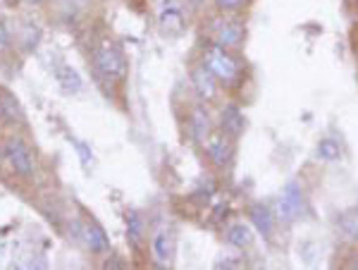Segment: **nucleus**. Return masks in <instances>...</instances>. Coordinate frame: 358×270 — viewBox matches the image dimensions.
<instances>
[{
	"label": "nucleus",
	"instance_id": "nucleus-1",
	"mask_svg": "<svg viewBox=\"0 0 358 270\" xmlns=\"http://www.w3.org/2000/svg\"><path fill=\"white\" fill-rule=\"evenodd\" d=\"M203 65L215 74V79H220L224 84H234L241 77V65L234 55L227 53V48L222 45H210L206 50V62Z\"/></svg>",
	"mask_w": 358,
	"mask_h": 270
},
{
	"label": "nucleus",
	"instance_id": "nucleus-2",
	"mask_svg": "<svg viewBox=\"0 0 358 270\" xmlns=\"http://www.w3.org/2000/svg\"><path fill=\"white\" fill-rule=\"evenodd\" d=\"M96 70L108 82H122L127 74V60L122 50L117 45H113L110 41H103L101 48L96 50Z\"/></svg>",
	"mask_w": 358,
	"mask_h": 270
},
{
	"label": "nucleus",
	"instance_id": "nucleus-3",
	"mask_svg": "<svg viewBox=\"0 0 358 270\" xmlns=\"http://www.w3.org/2000/svg\"><path fill=\"white\" fill-rule=\"evenodd\" d=\"M158 24L170 36H179L187 29V17H184L182 3L179 0H163L158 10Z\"/></svg>",
	"mask_w": 358,
	"mask_h": 270
},
{
	"label": "nucleus",
	"instance_id": "nucleus-4",
	"mask_svg": "<svg viewBox=\"0 0 358 270\" xmlns=\"http://www.w3.org/2000/svg\"><path fill=\"white\" fill-rule=\"evenodd\" d=\"M306 211V201H303V194L299 185H287L285 192H282L280 201H277V215H280V220L285 222H292L296 220L299 215H303Z\"/></svg>",
	"mask_w": 358,
	"mask_h": 270
},
{
	"label": "nucleus",
	"instance_id": "nucleus-5",
	"mask_svg": "<svg viewBox=\"0 0 358 270\" xmlns=\"http://www.w3.org/2000/svg\"><path fill=\"white\" fill-rule=\"evenodd\" d=\"M5 153V160L10 163V168H13L17 175L22 177H29L34 172V158H31V151L22 143L20 139H10L5 143L3 148Z\"/></svg>",
	"mask_w": 358,
	"mask_h": 270
},
{
	"label": "nucleus",
	"instance_id": "nucleus-6",
	"mask_svg": "<svg viewBox=\"0 0 358 270\" xmlns=\"http://www.w3.org/2000/svg\"><path fill=\"white\" fill-rule=\"evenodd\" d=\"M206 153L217 168H222V165H227L229 158H232V141H229V136L224 134V132L210 134L206 139Z\"/></svg>",
	"mask_w": 358,
	"mask_h": 270
},
{
	"label": "nucleus",
	"instance_id": "nucleus-7",
	"mask_svg": "<svg viewBox=\"0 0 358 270\" xmlns=\"http://www.w3.org/2000/svg\"><path fill=\"white\" fill-rule=\"evenodd\" d=\"M79 237H82V242L89 246L94 254H103V251L110 249V242H108L106 232H103L94 220L79 222Z\"/></svg>",
	"mask_w": 358,
	"mask_h": 270
},
{
	"label": "nucleus",
	"instance_id": "nucleus-8",
	"mask_svg": "<svg viewBox=\"0 0 358 270\" xmlns=\"http://www.w3.org/2000/svg\"><path fill=\"white\" fill-rule=\"evenodd\" d=\"M151 254L160 268H167L172 263V234L167 229H158L151 237Z\"/></svg>",
	"mask_w": 358,
	"mask_h": 270
},
{
	"label": "nucleus",
	"instance_id": "nucleus-9",
	"mask_svg": "<svg viewBox=\"0 0 358 270\" xmlns=\"http://www.w3.org/2000/svg\"><path fill=\"white\" fill-rule=\"evenodd\" d=\"M192 82L196 86V94L201 96V99L210 101L215 99L217 94V86H215V74H213L208 67H196V70L192 72Z\"/></svg>",
	"mask_w": 358,
	"mask_h": 270
},
{
	"label": "nucleus",
	"instance_id": "nucleus-10",
	"mask_svg": "<svg viewBox=\"0 0 358 270\" xmlns=\"http://www.w3.org/2000/svg\"><path fill=\"white\" fill-rule=\"evenodd\" d=\"M0 120L3 122H22L24 113H22L20 103L8 89H0Z\"/></svg>",
	"mask_w": 358,
	"mask_h": 270
},
{
	"label": "nucleus",
	"instance_id": "nucleus-11",
	"mask_svg": "<svg viewBox=\"0 0 358 270\" xmlns=\"http://www.w3.org/2000/svg\"><path fill=\"white\" fill-rule=\"evenodd\" d=\"M220 122H222V132L227 136H241V132H244L246 122H244V115L236 106H227L220 115Z\"/></svg>",
	"mask_w": 358,
	"mask_h": 270
},
{
	"label": "nucleus",
	"instance_id": "nucleus-12",
	"mask_svg": "<svg viewBox=\"0 0 358 270\" xmlns=\"http://www.w3.org/2000/svg\"><path fill=\"white\" fill-rule=\"evenodd\" d=\"M251 222H253V227L258 229V232L263 234L265 239L270 237V234H273V229H275V215H273V211L268 208V206H253L251 208Z\"/></svg>",
	"mask_w": 358,
	"mask_h": 270
},
{
	"label": "nucleus",
	"instance_id": "nucleus-13",
	"mask_svg": "<svg viewBox=\"0 0 358 270\" xmlns=\"http://www.w3.org/2000/svg\"><path fill=\"white\" fill-rule=\"evenodd\" d=\"M241 38H244V27L236 24V22H224V24L217 29L215 41L217 45H222V48H236V45L241 43Z\"/></svg>",
	"mask_w": 358,
	"mask_h": 270
},
{
	"label": "nucleus",
	"instance_id": "nucleus-14",
	"mask_svg": "<svg viewBox=\"0 0 358 270\" xmlns=\"http://www.w3.org/2000/svg\"><path fill=\"white\" fill-rule=\"evenodd\" d=\"M337 229L349 242H358V208L344 211V213L337 218Z\"/></svg>",
	"mask_w": 358,
	"mask_h": 270
},
{
	"label": "nucleus",
	"instance_id": "nucleus-15",
	"mask_svg": "<svg viewBox=\"0 0 358 270\" xmlns=\"http://www.w3.org/2000/svg\"><path fill=\"white\" fill-rule=\"evenodd\" d=\"M192 134L199 143H206V139L210 136V120L203 108H194L192 113Z\"/></svg>",
	"mask_w": 358,
	"mask_h": 270
},
{
	"label": "nucleus",
	"instance_id": "nucleus-16",
	"mask_svg": "<svg viewBox=\"0 0 358 270\" xmlns=\"http://www.w3.org/2000/svg\"><path fill=\"white\" fill-rule=\"evenodd\" d=\"M227 242L236 246V249H246V246H251L253 242V234H251V227L244 225V222H236L227 229Z\"/></svg>",
	"mask_w": 358,
	"mask_h": 270
},
{
	"label": "nucleus",
	"instance_id": "nucleus-17",
	"mask_svg": "<svg viewBox=\"0 0 358 270\" xmlns=\"http://www.w3.org/2000/svg\"><path fill=\"white\" fill-rule=\"evenodd\" d=\"M57 84H60V89L65 91V94H77V91L82 89V79H79V74L67 65L57 70Z\"/></svg>",
	"mask_w": 358,
	"mask_h": 270
},
{
	"label": "nucleus",
	"instance_id": "nucleus-18",
	"mask_svg": "<svg viewBox=\"0 0 358 270\" xmlns=\"http://www.w3.org/2000/svg\"><path fill=\"white\" fill-rule=\"evenodd\" d=\"M127 237H129L131 244H141L143 222H141V215H138L136 211H129V213H127Z\"/></svg>",
	"mask_w": 358,
	"mask_h": 270
},
{
	"label": "nucleus",
	"instance_id": "nucleus-19",
	"mask_svg": "<svg viewBox=\"0 0 358 270\" xmlns=\"http://www.w3.org/2000/svg\"><path fill=\"white\" fill-rule=\"evenodd\" d=\"M315 156L320 160H339L342 158V146H339L334 139H322L320 143H317Z\"/></svg>",
	"mask_w": 358,
	"mask_h": 270
},
{
	"label": "nucleus",
	"instance_id": "nucleus-20",
	"mask_svg": "<svg viewBox=\"0 0 358 270\" xmlns=\"http://www.w3.org/2000/svg\"><path fill=\"white\" fill-rule=\"evenodd\" d=\"M72 143L77 146V153H79V158H82L84 168H89V165L94 163V158H91V153H89V146H86V143H82V141H77V139H74Z\"/></svg>",
	"mask_w": 358,
	"mask_h": 270
},
{
	"label": "nucleus",
	"instance_id": "nucleus-21",
	"mask_svg": "<svg viewBox=\"0 0 358 270\" xmlns=\"http://www.w3.org/2000/svg\"><path fill=\"white\" fill-rule=\"evenodd\" d=\"M246 0H215V5L220 10H236V8H241Z\"/></svg>",
	"mask_w": 358,
	"mask_h": 270
},
{
	"label": "nucleus",
	"instance_id": "nucleus-22",
	"mask_svg": "<svg viewBox=\"0 0 358 270\" xmlns=\"http://www.w3.org/2000/svg\"><path fill=\"white\" fill-rule=\"evenodd\" d=\"M8 43H10V34H8V29L0 24V50L8 48Z\"/></svg>",
	"mask_w": 358,
	"mask_h": 270
},
{
	"label": "nucleus",
	"instance_id": "nucleus-23",
	"mask_svg": "<svg viewBox=\"0 0 358 270\" xmlns=\"http://www.w3.org/2000/svg\"><path fill=\"white\" fill-rule=\"evenodd\" d=\"M27 3H31V5H38V3H43V0H27Z\"/></svg>",
	"mask_w": 358,
	"mask_h": 270
}]
</instances>
